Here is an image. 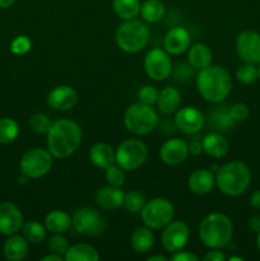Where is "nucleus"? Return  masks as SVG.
<instances>
[{
	"label": "nucleus",
	"instance_id": "1",
	"mask_svg": "<svg viewBox=\"0 0 260 261\" xmlns=\"http://www.w3.org/2000/svg\"><path fill=\"white\" fill-rule=\"evenodd\" d=\"M46 145L54 158L64 160L76 152L82 143V129L75 121L59 119L53 121L47 132Z\"/></svg>",
	"mask_w": 260,
	"mask_h": 261
},
{
	"label": "nucleus",
	"instance_id": "2",
	"mask_svg": "<svg viewBox=\"0 0 260 261\" xmlns=\"http://www.w3.org/2000/svg\"><path fill=\"white\" fill-rule=\"evenodd\" d=\"M195 84L199 94L205 101L219 103L228 97L232 88V79L223 66L211 64L198 70Z\"/></svg>",
	"mask_w": 260,
	"mask_h": 261
},
{
	"label": "nucleus",
	"instance_id": "3",
	"mask_svg": "<svg viewBox=\"0 0 260 261\" xmlns=\"http://www.w3.org/2000/svg\"><path fill=\"white\" fill-rule=\"evenodd\" d=\"M233 236L232 221L223 213H211L199 224V239L208 249H223Z\"/></svg>",
	"mask_w": 260,
	"mask_h": 261
},
{
	"label": "nucleus",
	"instance_id": "4",
	"mask_svg": "<svg viewBox=\"0 0 260 261\" xmlns=\"http://www.w3.org/2000/svg\"><path fill=\"white\" fill-rule=\"evenodd\" d=\"M251 182V171L241 161H232L221 166L216 173V185L226 196H239Z\"/></svg>",
	"mask_w": 260,
	"mask_h": 261
},
{
	"label": "nucleus",
	"instance_id": "5",
	"mask_svg": "<svg viewBox=\"0 0 260 261\" xmlns=\"http://www.w3.org/2000/svg\"><path fill=\"white\" fill-rule=\"evenodd\" d=\"M149 27L137 18L124 20L115 33L116 45L126 54H137L144 50L149 42Z\"/></svg>",
	"mask_w": 260,
	"mask_h": 261
},
{
	"label": "nucleus",
	"instance_id": "6",
	"mask_svg": "<svg viewBox=\"0 0 260 261\" xmlns=\"http://www.w3.org/2000/svg\"><path fill=\"white\" fill-rule=\"evenodd\" d=\"M158 114L152 106L144 103L132 105L124 114V125L129 133L143 137L152 133L158 125Z\"/></svg>",
	"mask_w": 260,
	"mask_h": 261
},
{
	"label": "nucleus",
	"instance_id": "7",
	"mask_svg": "<svg viewBox=\"0 0 260 261\" xmlns=\"http://www.w3.org/2000/svg\"><path fill=\"white\" fill-rule=\"evenodd\" d=\"M148 158V147L140 139H125L115 150V163L124 171H135Z\"/></svg>",
	"mask_w": 260,
	"mask_h": 261
},
{
	"label": "nucleus",
	"instance_id": "8",
	"mask_svg": "<svg viewBox=\"0 0 260 261\" xmlns=\"http://www.w3.org/2000/svg\"><path fill=\"white\" fill-rule=\"evenodd\" d=\"M144 226L153 231L163 229L175 216V206L166 198H153L147 201L140 212Z\"/></svg>",
	"mask_w": 260,
	"mask_h": 261
},
{
	"label": "nucleus",
	"instance_id": "9",
	"mask_svg": "<svg viewBox=\"0 0 260 261\" xmlns=\"http://www.w3.org/2000/svg\"><path fill=\"white\" fill-rule=\"evenodd\" d=\"M53 154L48 149L32 148L22 155L19 162L20 172L27 178H40L50 172L53 167Z\"/></svg>",
	"mask_w": 260,
	"mask_h": 261
},
{
	"label": "nucleus",
	"instance_id": "10",
	"mask_svg": "<svg viewBox=\"0 0 260 261\" xmlns=\"http://www.w3.org/2000/svg\"><path fill=\"white\" fill-rule=\"evenodd\" d=\"M71 227L74 231L84 236H98L106 229V221L94 208L83 206L71 216Z\"/></svg>",
	"mask_w": 260,
	"mask_h": 261
},
{
	"label": "nucleus",
	"instance_id": "11",
	"mask_svg": "<svg viewBox=\"0 0 260 261\" xmlns=\"http://www.w3.org/2000/svg\"><path fill=\"white\" fill-rule=\"evenodd\" d=\"M145 74L153 81H165L172 73V61L170 54L162 48H152L147 53L144 58Z\"/></svg>",
	"mask_w": 260,
	"mask_h": 261
},
{
	"label": "nucleus",
	"instance_id": "12",
	"mask_svg": "<svg viewBox=\"0 0 260 261\" xmlns=\"http://www.w3.org/2000/svg\"><path fill=\"white\" fill-rule=\"evenodd\" d=\"M190 237V229L184 221H171L163 228L161 242L166 251L176 252L186 246Z\"/></svg>",
	"mask_w": 260,
	"mask_h": 261
},
{
	"label": "nucleus",
	"instance_id": "13",
	"mask_svg": "<svg viewBox=\"0 0 260 261\" xmlns=\"http://www.w3.org/2000/svg\"><path fill=\"white\" fill-rule=\"evenodd\" d=\"M205 116L199 109L193 106H185L175 112L173 124L177 130L186 135L196 134L205 125Z\"/></svg>",
	"mask_w": 260,
	"mask_h": 261
},
{
	"label": "nucleus",
	"instance_id": "14",
	"mask_svg": "<svg viewBox=\"0 0 260 261\" xmlns=\"http://www.w3.org/2000/svg\"><path fill=\"white\" fill-rule=\"evenodd\" d=\"M236 53L244 63L260 64V33L244 31L236 38Z\"/></svg>",
	"mask_w": 260,
	"mask_h": 261
},
{
	"label": "nucleus",
	"instance_id": "15",
	"mask_svg": "<svg viewBox=\"0 0 260 261\" xmlns=\"http://www.w3.org/2000/svg\"><path fill=\"white\" fill-rule=\"evenodd\" d=\"M23 223V214L17 205L9 201L0 203V234L12 236L18 233Z\"/></svg>",
	"mask_w": 260,
	"mask_h": 261
},
{
	"label": "nucleus",
	"instance_id": "16",
	"mask_svg": "<svg viewBox=\"0 0 260 261\" xmlns=\"http://www.w3.org/2000/svg\"><path fill=\"white\" fill-rule=\"evenodd\" d=\"M189 155V144L180 138L166 140L160 149V157L165 165L177 166Z\"/></svg>",
	"mask_w": 260,
	"mask_h": 261
},
{
	"label": "nucleus",
	"instance_id": "17",
	"mask_svg": "<svg viewBox=\"0 0 260 261\" xmlns=\"http://www.w3.org/2000/svg\"><path fill=\"white\" fill-rule=\"evenodd\" d=\"M76 102H78V93L70 86H56L47 94L48 106L58 111L73 109Z\"/></svg>",
	"mask_w": 260,
	"mask_h": 261
},
{
	"label": "nucleus",
	"instance_id": "18",
	"mask_svg": "<svg viewBox=\"0 0 260 261\" xmlns=\"http://www.w3.org/2000/svg\"><path fill=\"white\" fill-rule=\"evenodd\" d=\"M191 45V36L186 28H171L163 38V47L170 55L177 56L188 51Z\"/></svg>",
	"mask_w": 260,
	"mask_h": 261
},
{
	"label": "nucleus",
	"instance_id": "19",
	"mask_svg": "<svg viewBox=\"0 0 260 261\" xmlns=\"http://www.w3.org/2000/svg\"><path fill=\"white\" fill-rule=\"evenodd\" d=\"M216 185V175L212 170L206 168H200L196 170L189 176L188 186L191 193L196 195H205L213 190Z\"/></svg>",
	"mask_w": 260,
	"mask_h": 261
},
{
	"label": "nucleus",
	"instance_id": "20",
	"mask_svg": "<svg viewBox=\"0 0 260 261\" xmlns=\"http://www.w3.org/2000/svg\"><path fill=\"white\" fill-rule=\"evenodd\" d=\"M125 193L116 186L107 185L98 190L96 195V203L103 211H116L124 204Z\"/></svg>",
	"mask_w": 260,
	"mask_h": 261
},
{
	"label": "nucleus",
	"instance_id": "21",
	"mask_svg": "<svg viewBox=\"0 0 260 261\" xmlns=\"http://www.w3.org/2000/svg\"><path fill=\"white\" fill-rule=\"evenodd\" d=\"M203 152L212 158H223L228 153L229 144L219 132H212L201 139Z\"/></svg>",
	"mask_w": 260,
	"mask_h": 261
},
{
	"label": "nucleus",
	"instance_id": "22",
	"mask_svg": "<svg viewBox=\"0 0 260 261\" xmlns=\"http://www.w3.org/2000/svg\"><path fill=\"white\" fill-rule=\"evenodd\" d=\"M157 109L165 115L175 114L181 106V93L175 87H165L158 92Z\"/></svg>",
	"mask_w": 260,
	"mask_h": 261
},
{
	"label": "nucleus",
	"instance_id": "23",
	"mask_svg": "<svg viewBox=\"0 0 260 261\" xmlns=\"http://www.w3.org/2000/svg\"><path fill=\"white\" fill-rule=\"evenodd\" d=\"M28 254V241L23 236L17 233L9 236L3 245V255L7 260L20 261Z\"/></svg>",
	"mask_w": 260,
	"mask_h": 261
},
{
	"label": "nucleus",
	"instance_id": "24",
	"mask_svg": "<svg viewBox=\"0 0 260 261\" xmlns=\"http://www.w3.org/2000/svg\"><path fill=\"white\" fill-rule=\"evenodd\" d=\"M89 160L97 168L106 170L110 166L115 165V150L106 143H96L89 149Z\"/></svg>",
	"mask_w": 260,
	"mask_h": 261
},
{
	"label": "nucleus",
	"instance_id": "25",
	"mask_svg": "<svg viewBox=\"0 0 260 261\" xmlns=\"http://www.w3.org/2000/svg\"><path fill=\"white\" fill-rule=\"evenodd\" d=\"M212 60H213V53L205 43L196 42L188 48V63L196 70L209 66Z\"/></svg>",
	"mask_w": 260,
	"mask_h": 261
},
{
	"label": "nucleus",
	"instance_id": "26",
	"mask_svg": "<svg viewBox=\"0 0 260 261\" xmlns=\"http://www.w3.org/2000/svg\"><path fill=\"white\" fill-rule=\"evenodd\" d=\"M130 245L137 254H148L154 246V234L147 226L138 227L130 237Z\"/></svg>",
	"mask_w": 260,
	"mask_h": 261
},
{
	"label": "nucleus",
	"instance_id": "27",
	"mask_svg": "<svg viewBox=\"0 0 260 261\" xmlns=\"http://www.w3.org/2000/svg\"><path fill=\"white\" fill-rule=\"evenodd\" d=\"M43 224L51 233H65L71 227V216L66 212L56 209L46 214Z\"/></svg>",
	"mask_w": 260,
	"mask_h": 261
},
{
	"label": "nucleus",
	"instance_id": "28",
	"mask_svg": "<svg viewBox=\"0 0 260 261\" xmlns=\"http://www.w3.org/2000/svg\"><path fill=\"white\" fill-rule=\"evenodd\" d=\"M98 259L99 254L96 247L88 244L70 245L64 256L65 261H97Z\"/></svg>",
	"mask_w": 260,
	"mask_h": 261
},
{
	"label": "nucleus",
	"instance_id": "29",
	"mask_svg": "<svg viewBox=\"0 0 260 261\" xmlns=\"http://www.w3.org/2000/svg\"><path fill=\"white\" fill-rule=\"evenodd\" d=\"M166 8L161 0H145L140 5V17L147 23H157L165 17Z\"/></svg>",
	"mask_w": 260,
	"mask_h": 261
},
{
	"label": "nucleus",
	"instance_id": "30",
	"mask_svg": "<svg viewBox=\"0 0 260 261\" xmlns=\"http://www.w3.org/2000/svg\"><path fill=\"white\" fill-rule=\"evenodd\" d=\"M209 125L213 126L217 132H227L236 126V122L228 112V107H216V110L209 114Z\"/></svg>",
	"mask_w": 260,
	"mask_h": 261
},
{
	"label": "nucleus",
	"instance_id": "31",
	"mask_svg": "<svg viewBox=\"0 0 260 261\" xmlns=\"http://www.w3.org/2000/svg\"><path fill=\"white\" fill-rule=\"evenodd\" d=\"M140 0H112V9L122 20L137 18L140 13Z\"/></svg>",
	"mask_w": 260,
	"mask_h": 261
},
{
	"label": "nucleus",
	"instance_id": "32",
	"mask_svg": "<svg viewBox=\"0 0 260 261\" xmlns=\"http://www.w3.org/2000/svg\"><path fill=\"white\" fill-rule=\"evenodd\" d=\"M22 234L28 244H40L46 239V229L45 224H41L37 221H28L23 223L22 226Z\"/></svg>",
	"mask_w": 260,
	"mask_h": 261
},
{
	"label": "nucleus",
	"instance_id": "33",
	"mask_svg": "<svg viewBox=\"0 0 260 261\" xmlns=\"http://www.w3.org/2000/svg\"><path fill=\"white\" fill-rule=\"evenodd\" d=\"M19 135V125L10 117L0 119V144H10Z\"/></svg>",
	"mask_w": 260,
	"mask_h": 261
},
{
	"label": "nucleus",
	"instance_id": "34",
	"mask_svg": "<svg viewBox=\"0 0 260 261\" xmlns=\"http://www.w3.org/2000/svg\"><path fill=\"white\" fill-rule=\"evenodd\" d=\"M145 203H147L145 196L140 191L132 190L129 193H125L124 204L122 205L130 213H140L142 209L144 208Z\"/></svg>",
	"mask_w": 260,
	"mask_h": 261
},
{
	"label": "nucleus",
	"instance_id": "35",
	"mask_svg": "<svg viewBox=\"0 0 260 261\" xmlns=\"http://www.w3.org/2000/svg\"><path fill=\"white\" fill-rule=\"evenodd\" d=\"M47 247L50 252L61 255L64 257L70 247V242L66 237L63 236V233H53V236L47 241Z\"/></svg>",
	"mask_w": 260,
	"mask_h": 261
},
{
	"label": "nucleus",
	"instance_id": "36",
	"mask_svg": "<svg viewBox=\"0 0 260 261\" xmlns=\"http://www.w3.org/2000/svg\"><path fill=\"white\" fill-rule=\"evenodd\" d=\"M236 78L242 84L254 83L257 78V68L252 64L244 63L240 65L236 70Z\"/></svg>",
	"mask_w": 260,
	"mask_h": 261
},
{
	"label": "nucleus",
	"instance_id": "37",
	"mask_svg": "<svg viewBox=\"0 0 260 261\" xmlns=\"http://www.w3.org/2000/svg\"><path fill=\"white\" fill-rule=\"evenodd\" d=\"M28 124H30V127L32 129V132L36 133V134H47L53 121L46 115L35 114L31 116Z\"/></svg>",
	"mask_w": 260,
	"mask_h": 261
},
{
	"label": "nucleus",
	"instance_id": "38",
	"mask_svg": "<svg viewBox=\"0 0 260 261\" xmlns=\"http://www.w3.org/2000/svg\"><path fill=\"white\" fill-rule=\"evenodd\" d=\"M106 173V181H107V185H111V186H116V188H121L125 182V173L124 170H122L120 166H117L116 163L110 167H107Z\"/></svg>",
	"mask_w": 260,
	"mask_h": 261
},
{
	"label": "nucleus",
	"instance_id": "39",
	"mask_svg": "<svg viewBox=\"0 0 260 261\" xmlns=\"http://www.w3.org/2000/svg\"><path fill=\"white\" fill-rule=\"evenodd\" d=\"M32 47V42H31L30 37L24 35L17 36L14 40L10 42V53L14 55H24Z\"/></svg>",
	"mask_w": 260,
	"mask_h": 261
},
{
	"label": "nucleus",
	"instance_id": "40",
	"mask_svg": "<svg viewBox=\"0 0 260 261\" xmlns=\"http://www.w3.org/2000/svg\"><path fill=\"white\" fill-rule=\"evenodd\" d=\"M158 98V91L155 89V87L149 86H143L142 88L138 91V99H139L140 103L149 105V106H153V105L157 102Z\"/></svg>",
	"mask_w": 260,
	"mask_h": 261
},
{
	"label": "nucleus",
	"instance_id": "41",
	"mask_svg": "<svg viewBox=\"0 0 260 261\" xmlns=\"http://www.w3.org/2000/svg\"><path fill=\"white\" fill-rule=\"evenodd\" d=\"M194 73V68L190 65L189 63H178L175 68H172V73L173 78L175 81L181 82V83H185L188 82L189 79L193 76Z\"/></svg>",
	"mask_w": 260,
	"mask_h": 261
},
{
	"label": "nucleus",
	"instance_id": "42",
	"mask_svg": "<svg viewBox=\"0 0 260 261\" xmlns=\"http://www.w3.org/2000/svg\"><path fill=\"white\" fill-rule=\"evenodd\" d=\"M228 112L236 124H239V122H244L245 120L249 117V114H250L249 107H247L245 103H241V102H239V103H233L232 106H229Z\"/></svg>",
	"mask_w": 260,
	"mask_h": 261
},
{
	"label": "nucleus",
	"instance_id": "43",
	"mask_svg": "<svg viewBox=\"0 0 260 261\" xmlns=\"http://www.w3.org/2000/svg\"><path fill=\"white\" fill-rule=\"evenodd\" d=\"M172 261H198L199 257L191 251H185V250H180V251L172 252L170 257Z\"/></svg>",
	"mask_w": 260,
	"mask_h": 261
},
{
	"label": "nucleus",
	"instance_id": "44",
	"mask_svg": "<svg viewBox=\"0 0 260 261\" xmlns=\"http://www.w3.org/2000/svg\"><path fill=\"white\" fill-rule=\"evenodd\" d=\"M226 259V255L221 249H211V251L203 256L204 261H224Z\"/></svg>",
	"mask_w": 260,
	"mask_h": 261
},
{
	"label": "nucleus",
	"instance_id": "45",
	"mask_svg": "<svg viewBox=\"0 0 260 261\" xmlns=\"http://www.w3.org/2000/svg\"><path fill=\"white\" fill-rule=\"evenodd\" d=\"M203 152V145H201V140H193L189 144V153L194 155H198Z\"/></svg>",
	"mask_w": 260,
	"mask_h": 261
},
{
	"label": "nucleus",
	"instance_id": "46",
	"mask_svg": "<svg viewBox=\"0 0 260 261\" xmlns=\"http://www.w3.org/2000/svg\"><path fill=\"white\" fill-rule=\"evenodd\" d=\"M249 228L251 229L252 232H255V233L260 232V217L259 216L251 217V218L249 219Z\"/></svg>",
	"mask_w": 260,
	"mask_h": 261
},
{
	"label": "nucleus",
	"instance_id": "47",
	"mask_svg": "<svg viewBox=\"0 0 260 261\" xmlns=\"http://www.w3.org/2000/svg\"><path fill=\"white\" fill-rule=\"evenodd\" d=\"M250 205L255 209H260V190L254 191L250 196Z\"/></svg>",
	"mask_w": 260,
	"mask_h": 261
},
{
	"label": "nucleus",
	"instance_id": "48",
	"mask_svg": "<svg viewBox=\"0 0 260 261\" xmlns=\"http://www.w3.org/2000/svg\"><path fill=\"white\" fill-rule=\"evenodd\" d=\"M42 261H64V257L61 256V255L50 252V254L42 257Z\"/></svg>",
	"mask_w": 260,
	"mask_h": 261
},
{
	"label": "nucleus",
	"instance_id": "49",
	"mask_svg": "<svg viewBox=\"0 0 260 261\" xmlns=\"http://www.w3.org/2000/svg\"><path fill=\"white\" fill-rule=\"evenodd\" d=\"M15 0H0V8L2 9H8V8L12 7L14 4Z\"/></svg>",
	"mask_w": 260,
	"mask_h": 261
},
{
	"label": "nucleus",
	"instance_id": "50",
	"mask_svg": "<svg viewBox=\"0 0 260 261\" xmlns=\"http://www.w3.org/2000/svg\"><path fill=\"white\" fill-rule=\"evenodd\" d=\"M147 261H167V257L163 255H153V256L148 257Z\"/></svg>",
	"mask_w": 260,
	"mask_h": 261
},
{
	"label": "nucleus",
	"instance_id": "51",
	"mask_svg": "<svg viewBox=\"0 0 260 261\" xmlns=\"http://www.w3.org/2000/svg\"><path fill=\"white\" fill-rule=\"evenodd\" d=\"M228 260L229 261H233V260H237V261H242L244 259H242V257H239V256H231V257H228Z\"/></svg>",
	"mask_w": 260,
	"mask_h": 261
},
{
	"label": "nucleus",
	"instance_id": "52",
	"mask_svg": "<svg viewBox=\"0 0 260 261\" xmlns=\"http://www.w3.org/2000/svg\"><path fill=\"white\" fill-rule=\"evenodd\" d=\"M256 245H257V249L260 251V232H257V237H256Z\"/></svg>",
	"mask_w": 260,
	"mask_h": 261
},
{
	"label": "nucleus",
	"instance_id": "53",
	"mask_svg": "<svg viewBox=\"0 0 260 261\" xmlns=\"http://www.w3.org/2000/svg\"><path fill=\"white\" fill-rule=\"evenodd\" d=\"M257 78L260 79V65H259V68H257Z\"/></svg>",
	"mask_w": 260,
	"mask_h": 261
},
{
	"label": "nucleus",
	"instance_id": "54",
	"mask_svg": "<svg viewBox=\"0 0 260 261\" xmlns=\"http://www.w3.org/2000/svg\"><path fill=\"white\" fill-rule=\"evenodd\" d=\"M259 217H260V214H259Z\"/></svg>",
	"mask_w": 260,
	"mask_h": 261
}]
</instances>
